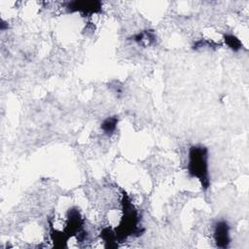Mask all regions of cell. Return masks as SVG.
I'll return each mask as SVG.
<instances>
[{
  "label": "cell",
  "instance_id": "cell-5",
  "mask_svg": "<svg viewBox=\"0 0 249 249\" xmlns=\"http://www.w3.org/2000/svg\"><path fill=\"white\" fill-rule=\"evenodd\" d=\"M118 125V117L112 116L108 117L101 123V129L107 135H112L117 128Z\"/></svg>",
  "mask_w": 249,
  "mask_h": 249
},
{
  "label": "cell",
  "instance_id": "cell-1",
  "mask_svg": "<svg viewBox=\"0 0 249 249\" xmlns=\"http://www.w3.org/2000/svg\"><path fill=\"white\" fill-rule=\"evenodd\" d=\"M188 172L193 178H196L201 187L206 190L210 186L208 172V150L201 145H195L190 148Z\"/></svg>",
  "mask_w": 249,
  "mask_h": 249
},
{
  "label": "cell",
  "instance_id": "cell-6",
  "mask_svg": "<svg viewBox=\"0 0 249 249\" xmlns=\"http://www.w3.org/2000/svg\"><path fill=\"white\" fill-rule=\"evenodd\" d=\"M224 40H225V43L228 45V47L234 52H237L242 48V44L239 41V39L232 34H226L224 36Z\"/></svg>",
  "mask_w": 249,
  "mask_h": 249
},
{
  "label": "cell",
  "instance_id": "cell-4",
  "mask_svg": "<svg viewBox=\"0 0 249 249\" xmlns=\"http://www.w3.org/2000/svg\"><path fill=\"white\" fill-rule=\"evenodd\" d=\"M67 9L71 12H80L89 15L100 12L101 3L97 1H73L68 3Z\"/></svg>",
  "mask_w": 249,
  "mask_h": 249
},
{
  "label": "cell",
  "instance_id": "cell-3",
  "mask_svg": "<svg viewBox=\"0 0 249 249\" xmlns=\"http://www.w3.org/2000/svg\"><path fill=\"white\" fill-rule=\"evenodd\" d=\"M213 237L217 247L227 248L229 246L231 242L230 227L226 221H218L214 225Z\"/></svg>",
  "mask_w": 249,
  "mask_h": 249
},
{
  "label": "cell",
  "instance_id": "cell-2",
  "mask_svg": "<svg viewBox=\"0 0 249 249\" xmlns=\"http://www.w3.org/2000/svg\"><path fill=\"white\" fill-rule=\"evenodd\" d=\"M123 208L124 216L122 217L118 229H116L115 231L117 240L119 242H122V240L125 239L130 235H139L142 231L138 226L139 216L137 214V211L134 209L133 205L124 194L123 198Z\"/></svg>",
  "mask_w": 249,
  "mask_h": 249
}]
</instances>
